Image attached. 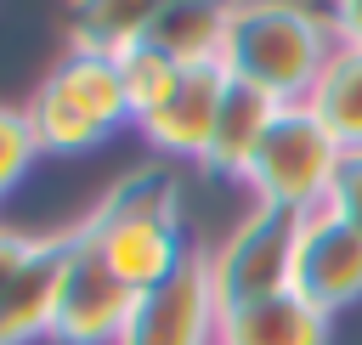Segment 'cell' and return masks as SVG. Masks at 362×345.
I'll use <instances>...</instances> for the list:
<instances>
[{"label":"cell","instance_id":"cell-1","mask_svg":"<svg viewBox=\"0 0 362 345\" xmlns=\"http://www.w3.org/2000/svg\"><path fill=\"white\" fill-rule=\"evenodd\" d=\"M334 28L305 0H232L221 68L226 79L283 102H305L334 57Z\"/></svg>","mask_w":362,"mask_h":345},{"label":"cell","instance_id":"cell-2","mask_svg":"<svg viewBox=\"0 0 362 345\" xmlns=\"http://www.w3.org/2000/svg\"><path fill=\"white\" fill-rule=\"evenodd\" d=\"M79 232L107 260V271L136 294H153L158 283H170L192 255L187 238H181V215H175V181L164 170L124 175L90 209V221Z\"/></svg>","mask_w":362,"mask_h":345},{"label":"cell","instance_id":"cell-3","mask_svg":"<svg viewBox=\"0 0 362 345\" xmlns=\"http://www.w3.org/2000/svg\"><path fill=\"white\" fill-rule=\"evenodd\" d=\"M23 119L40 141V153H85V147L107 141L119 124H136L113 57L90 51V45H68V57L28 96Z\"/></svg>","mask_w":362,"mask_h":345},{"label":"cell","instance_id":"cell-4","mask_svg":"<svg viewBox=\"0 0 362 345\" xmlns=\"http://www.w3.org/2000/svg\"><path fill=\"white\" fill-rule=\"evenodd\" d=\"M339 158H345V147L322 130V119L305 102H283L272 113L243 181H249L255 204H272V209H288V215H311V209H322Z\"/></svg>","mask_w":362,"mask_h":345},{"label":"cell","instance_id":"cell-5","mask_svg":"<svg viewBox=\"0 0 362 345\" xmlns=\"http://www.w3.org/2000/svg\"><path fill=\"white\" fill-rule=\"evenodd\" d=\"M136 288H124L107 260L90 249V238L74 226L62 232V277H57V305H51V339L62 345H119L130 317H136Z\"/></svg>","mask_w":362,"mask_h":345},{"label":"cell","instance_id":"cell-6","mask_svg":"<svg viewBox=\"0 0 362 345\" xmlns=\"http://www.w3.org/2000/svg\"><path fill=\"white\" fill-rule=\"evenodd\" d=\"M294 238H300V215L272 209V204H255V209L221 238V249L204 260L221 311L288 288V277H294Z\"/></svg>","mask_w":362,"mask_h":345},{"label":"cell","instance_id":"cell-7","mask_svg":"<svg viewBox=\"0 0 362 345\" xmlns=\"http://www.w3.org/2000/svg\"><path fill=\"white\" fill-rule=\"evenodd\" d=\"M288 288L300 300H311L317 311H328V317L345 311L351 300H362V232H351L334 209L300 215Z\"/></svg>","mask_w":362,"mask_h":345},{"label":"cell","instance_id":"cell-8","mask_svg":"<svg viewBox=\"0 0 362 345\" xmlns=\"http://www.w3.org/2000/svg\"><path fill=\"white\" fill-rule=\"evenodd\" d=\"M119 345H221V300L209 288V266L187 255V266L136 300V317Z\"/></svg>","mask_w":362,"mask_h":345},{"label":"cell","instance_id":"cell-9","mask_svg":"<svg viewBox=\"0 0 362 345\" xmlns=\"http://www.w3.org/2000/svg\"><path fill=\"white\" fill-rule=\"evenodd\" d=\"M226 96V68L221 62H198V68H175V79L164 85V96L136 113V130L147 147L170 153V158H204L215 113Z\"/></svg>","mask_w":362,"mask_h":345},{"label":"cell","instance_id":"cell-10","mask_svg":"<svg viewBox=\"0 0 362 345\" xmlns=\"http://www.w3.org/2000/svg\"><path fill=\"white\" fill-rule=\"evenodd\" d=\"M221 345H328V311H317L294 288H277L221 311Z\"/></svg>","mask_w":362,"mask_h":345},{"label":"cell","instance_id":"cell-11","mask_svg":"<svg viewBox=\"0 0 362 345\" xmlns=\"http://www.w3.org/2000/svg\"><path fill=\"white\" fill-rule=\"evenodd\" d=\"M272 113H277L272 96L226 79V96H221V113H215V130H209V147H204L198 164H204L209 175L243 181V175H249V158H255V147H260V136H266V124H272Z\"/></svg>","mask_w":362,"mask_h":345},{"label":"cell","instance_id":"cell-12","mask_svg":"<svg viewBox=\"0 0 362 345\" xmlns=\"http://www.w3.org/2000/svg\"><path fill=\"white\" fill-rule=\"evenodd\" d=\"M57 277H62V238H40V255L28 260V271L0 294V345H23L34 334H51Z\"/></svg>","mask_w":362,"mask_h":345},{"label":"cell","instance_id":"cell-13","mask_svg":"<svg viewBox=\"0 0 362 345\" xmlns=\"http://www.w3.org/2000/svg\"><path fill=\"white\" fill-rule=\"evenodd\" d=\"M226 17L232 0H175L141 40H153L175 68H198V62H221L226 45Z\"/></svg>","mask_w":362,"mask_h":345},{"label":"cell","instance_id":"cell-14","mask_svg":"<svg viewBox=\"0 0 362 345\" xmlns=\"http://www.w3.org/2000/svg\"><path fill=\"white\" fill-rule=\"evenodd\" d=\"M305 107L322 119V130L345 153H362V45H334V57L317 74Z\"/></svg>","mask_w":362,"mask_h":345},{"label":"cell","instance_id":"cell-15","mask_svg":"<svg viewBox=\"0 0 362 345\" xmlns=\"http://www.w3.org/2000/svg\"><path fill=\"white\" fill-rule=\"evenodd\" d=\"M175 0H68V28L74 45L90 51H119L130 40H141Z\"/></svg>","mask_w":362,"mask_h":345},{"label":"cell","instance_id":"cell-16","mask_svg":"<svg viewBox=\"0 0 362 345\" xmlns=\"http://www.w3.org/2000/svg\"><path fill=\"white\" fill-rule=\"evenodd\" d=\"M107 57H113V68H119V85H124L130 113H147V107L164 96V85L175 79V62H170L153 40H130V45H119V51H107Z\"/></svg>","mask_w":362,"mask_h":345},{"label":"cell","instance_id":"cell-17","mask_svg":"<svg viewBox=\"0 0 362 345\" xmlns=\"http://www.w3.org/2000/svg\"><path fill=\"white\" fill-rule=\"evenodd\" d=\"M34 158H40V141L23 119V107H0V198L28 175Z\"/></svg>","mask_w":362,"mask_h":345},{"label":"cell","instance_id":"cell-18","mask_svg":"<svg viewBox=\"0 0 362 345\" xmlns=\"http://www.w3.org/2000/svg\"><path fill=\"white\" fill-rule=\"evenodd\" d=\"M322 209H334L351 232H362V153H345L334 170V187L322 198Z\"/></svg>","mask_w":362,"mask_h":345},{"label":"cell","instance_id":"cell-19","mask_svg":"<svg viewBox=\"0 0 362 345\" xmlns=\"http://www.w3.org/2000/svg\"><path fill=\"white\" fill-rule=\"evenodd\" d=\"M40 255V238H23V232H11V226H0V294L28 271V260Z\"/></svg>","mask_w":362,"mask_h":345},{"label":"cell","instance_id":"cell-20","mask_svg":"<svg viewBox=\"0 0 362 345\" xmlns=\"http://www.w3.org/2000/svg\"><path fill=\"white\" fill-rule=\"evenodd\" d=\"M322 23L339 45H362V0H322Z\"/></svg>","mask_w":362,"mask_h":345}]
</instances>
